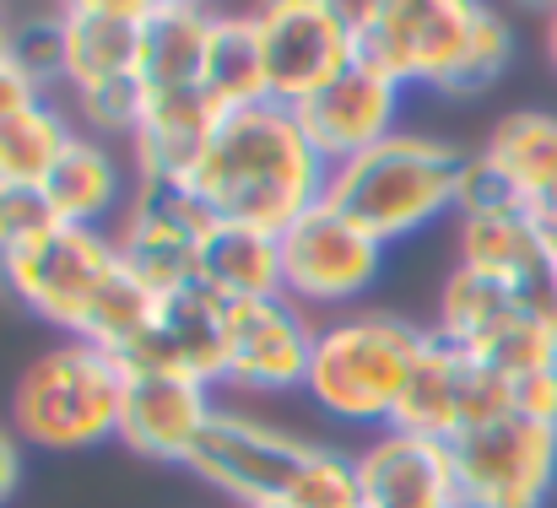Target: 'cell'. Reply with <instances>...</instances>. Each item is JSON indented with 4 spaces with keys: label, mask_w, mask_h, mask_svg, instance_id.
<instances>
[{
    "label": "cell",
    "mask_w": 557,
    "mask_h": 508,
    "mask_svg": "<svg viewBox=\"0 0 557 508\" xmlns=\"http://www.w3.org/2000/svg\"><path fill=\"white\" fill-rule=\"evenodd\" d=\"M185 189L206 206L211 222H238L282 238L298 216L325 206L331 163L309 147L287 103H255L222 114Z\"/></svg>",
    "instance_id": "6da1fadb"
},
{
    "label": "cell",
    "mask_w": 557,
    "mask_h": 508,
    "mask_svg": "<svg viewBox=\"0 0 557 508\" xmlns=\"http://www.w3.org/2000/svg\"><path fill=\"white\" fill-rule=\"evenodd\" d=\"M0 293L65 340L109 346L114 357L141 331L152 298L125 271L109 227H49L27 249L0 255Z\"/></svg>",
    "instance_id": "7a4b0ae2"
},
{
    "label": "cell",
    "mask_w": 557,
    "mask_h": 508,
    "mask_svg": "<svg viewBox=\"0 0 557 508\" xmlns=\"http://www.w3.org/2000/svg\"><path fill=\"white\" fill-rule=\"evenodd\" d=\"M433 331L411 325L395 309H352L336 320H320L314 362L304 395L342 428L384 433L400 411V395L422 362Z\"/></svg>",
    "instance_id": "3957f363"
},
{
    "label": "cell",
    "mask_w": 557,
    "mask_h": 508,
    "mask_svg": "<svg viewBox=\"0 0 557 508\" xmlns=\"http://www.w3.org/2000/svg\"><path fill=\"white\" fill-rule=\"evenodd\" d=\"M466 158L471 152L455 147V141H444V136L395 131L373 152L331 169V195L325 200L389 249V244L417 238L433 222L455 216V195H460Z\"/></svg>",
    "instance_id": "277c9868"
},
{
    "label": "cell",
    "mask_w": 557,
    "mask_h": 508,
    "mask_svg": "<svg viewBox=\"0 0 557 508\" xmlns=\"http://www.w3.org/2000/svg\"><path fill=\"white\" fill-rule=\"evenodd\" d=\"M131 368L92 340H54L11 384V433L44 455H87L120 433Z\"/></svg>",
    "instance_id": "5b68a950"
},
{
    "label": "cell",
    "mask_w": 557,
    "mask_h": 508,
    "mask_svg": "<svg viewBox=\"0 0 557 508\" xmlns=\"http://www.w3.org/2000/svg\"><path fill=\"white\" fill-rule=\"evenodd\" d=\"M320 455H325V438L293 433L249 406H222L189 460V476L222 493L233 508L298 504Z\"/></svg>",
    "instance_id": "8992f818"
},
{
    "label": "cell",
    "mask_w": 557,
    "mask_h": 508,
    "mask_svg": "<svg viewBox=\"0 0 557 508\" xmlns=\"http://www.w3.org/2000/svg\"><path fill=\"white\" fill-rule=\"evenodd\" d=\"M476 16H482L476 0H363L352 5L358 60L389 76L395 87L444 92L471 44Z\"/></svg>",
    "instance_id": "52a82bcc"
},
{
    "label": "cell",
    "mask_w": 557,
    "mask_h": 508,
    "mask_svg": "<svg viewBox=\"0 0 557 508\" xmlns=\"http://www.w3.org/2000/svg\"><path fill=\"white\" fill-rule=\"evenodd\" d=\"M384 255L373 233L325 200L282 233V298L309 314H352L379 287Z\"/></svg>",
    "instance_id": "ba28073f"
},
{
    "label": "cell",
    "mask_w": 557,
    "mask_h": 508,
    "mask_svg": "<svg viewBox=\"0 0 557 508\" xmlns=\"http://www.w3.org/2000/svg\"><path fill=\"white\" fill-rule=\"evenodd\" d=\"M460 508H547L557 493V433L498 417L449 438Z\"/></svg>",
    "instance_id": "9c48e42d"
},
{
    "label": "cell",
    "mask_w": 557,
    "mask_h": 508,
    "mask_svg": "<svg viewBox=\"0 0 557 508\" xmlns=\"http://www.w3.org/2000/svg\"><path fill=\"white\" fill-rule=\"evenodd\" d=\"M271 103L298 109L358 65V27L347 0H271L255 11Z\"/></svg>",
    "instance_id": "30bf717a"
},
{
    "label": "cell",
    "mask_w": 557,
    "mask_h": 508,
    "mask_svg": "<svg viewBox=\"0 0 557 508\" xmlns=\"http://www.w3.org/2000/svg\"><path fill=\"white\" fill-rule=\"evenodd\" d=\"M211 216L185 184H141L131 189V206L114 222V244L125 255V271L141 282L147 298H169L195 287V249L206 238Z\"/></svg>",
    "instance_id": "8fae6325"
},
{
    "label": "cell",
    "mask_w": 557,
    "mask_h": 508,
    "mask_svg": "<svg viewBox=\"0 0 557 508\" xmlns=\"http://www.w3.org/2000/svg\"><path fill=\"white\" fill-rule=\"evenodd\" d=\"M320 320L298 309L293 298H260V303H233L227 309V373L222 389L233 395H293L309 384Z\"/></svg>",
    "instance_id": "7c38bea8"
},
{
    "label": "cell",
    "mask_w": 557,
    "mask_h": 508,
    "mask_svg": "<svg viewBox=\"0 0 557 508\" xmlns=\"http://www.w3.org/2000/svg\"><path fill=\"white\" fill-rule=\"evenodd\" d=\"M498 417H509V379H498L493 368L471 362L466 351H455L449 340L433 336L389 428L411 433V438L449 444L466 428H482V422H498Z\"/></svg>",
    "instance_id": "4fadbf2b"
},
{
    "label": "cell",
    "mask_w": 557,
    "mask_h": 508,
    "mask_svg": "<svg viewBox=\"0 0 557 508\" xmlns=\"http://www.w3.org/2000/svg\"><path fill=\"white\" fill-rule=\"evenodd\" d=\"M120 362L131 373H169V379L222 389V373H227V303L211 298L200 282L185 287V293L152 298L141 331L120 351Z\"/></svg>",
    "instance_id": "5bb4252c"
},
{
    "label": "cell",
    "mask_w": 557,
    "mask_h": 508,
    "mask_svg": "<svg viewBox=\"0 0 557 508\" xmlns=\"http://www.w3.org/2000/svg\"><path fill=\"white\" fill-rule=\"evenodd\" d=\"M400 98H406V87H395L389 76H379L373 65L358 60L331 87H320L314 98H304L293 114H298L309 147L331 169H342V163L373 152L379 141H389L395 131H406L400 125Z\"/></svg>",
    "instance_id": "9a60e30c"
},
{
    "label": "cell",
    "mask_w": 557,
    "mask_h": 508,
    "mask_svg": "<svg viewBox=\"0 0 557 508\" xmlns=\"http://www.w3.org/2000/svg\"><path fill=\"white\" fill-rule=\"evenodd\" d=\"M216 411H222V400L211 384H189V379H169V373H131L114 438L152 466H185L189 471Z\"/></svg>",
    "instance_id": "2e32d148"
},
{
    "label": "cell",
    "mask_w": 557,
    "mask_h": 508,
    "mask_svg": "<svg viewBox=\"0 0 557 508\" xmlns=\"http://www.w3.org/2000/svg\"><path fill=\"white\" fill-rule=\"evenodd\" d=\"M152 0H71L60 5L65 27V87L60 103L92 87L141 82V33Z\"/></svg>",
    "instance_id": "e0dca14e"
},
{
    "label": "cell",
    "mask_w": 557,
    "mask_h": 508,
    "mask_svg": "<svg viewBox=\"0 0 557 508\" xmlns=\"http://www.w3.org/2000/svg\"><path fill=\"white\" fill-rule=\"evenodd\" d=\"M352 455H358V508H460L449 444L384 428Z\"/></svg>",
    "instance_id": "ac0fdd59"
},
{
    "label": "cell",
    "mask_w": 557,
    "mask_h": 508,
    "mask_svg": "<svg viewBox=\"0 0 557 508\" xmlns=\"http://www.w3.org/2000/svg\"><path fill=\"white\" fill-rule=\"evenodd\" d=\"M216 125H222V114L211 109V98L200 87L147 92L141 120H136V136L125 141L136 178L141 184H185Z\"/></svg>",
    "instance_id": "d6986e66"
},
{
    "label": "cell",
    "mask_w": 557,
    "mask_h": 508,
    "mask_svg": "<svg viewBox=\"0 0 557 508\" xmlns=\"http://www.w3.org/2000/svg\"><path fill=\"white\" fill-rule=\"evenodd\" d=\"M131 189H136L131 158H120L114 141H98L87 131L71 141L60 169L44 178V195L65 227H109L114 233L120 211L131 206Z\"/></svg>",
    "instance_id": "ffe728a7"
},
{
    "label": "cell",
    "mask_w": 557,
    "mask_h": 508,
    "mask_svg": "<svg viewBox=\"0 0 557 508\" xmlns=\"http://www.w3.org/2000/svg\"><path fill=\"white\" fill-rule=\"evenodd\" d=\"M195 282L227 309L282 298V238L238 222H211L195 249Z\"/></svg>",
    "instance_id": "44dd1931"
},
{
    "label": "cell",
    "mask_w": 557,
    "mask_h": 508,
    "mask_svg": "<svg viewBox=\"0 0 557 508\" xmlns=\"http://www.w3.org/2000/svg\"><path fill=\"white\" fill-rule=\"evenodd\" d=\"M216 11L195 0H152L147 33H141V82L147 92H180L200 87L206 49H211Z\"/></svg>",
    "instance_id": "7402d4cb"
},
{
    "label": "cell",
    "mask_w": 557,
    "mask_h": 508,
    "mask_svg": "<svg viewBox=\"0 0 557 508\" xmlns=\"http://www.w3.org/2000/svg\"><path fill=\"white\" fill-rule=\"evenodd\" d=\"M200 92L211 98L216 114H238V109L271 103L265 49H260V22H255V11H216L211 49H206V71H200Z\"/></svg>",
    "instance_id": "603a6c76"
},
{
    "label": "cell",
    "mask_w": 557,
    "mask_h": 508,
    "mask_svg": "<svg viewBox=\"0 0 557 508\" xmlns=\"http://www.w3.org/2000/svg\"><path fill=\"white\" fill-rule=\"evenodd\" d=\"M476 152L520 189L525 211H536L542 195L557 184V114H547V109H515V114H504L487 131V141Z\"/></svg>",
    "instance_id": "cb8c5ba5"
},
{
    "label": "cell",
    "mask_w": 557,
    "mask_h": 508,
    "mask_svg": "<svg viewBox=\"0 0 557 508\" xmlns=\"http://www.w3.org/2000/svg\"><path fill=\"white\" fill-rule=\"evenodd\" d=\"M520 314H531L504 282L471 271V265H455L438 287V320H433V336L449 340L455 351H476L498 336L504 325H515Z\"/></svg>",
    "instance_id": "d4e9b609"
},
{
    "label": "cell",
    "mask_w": 557,
    "mask_h": 508,
    "mask_svg": "<svg viewBox=\"0 0 557 508\" xmlns=\"http://www.w3.org/2000/svg\"><path fill=\"white\" fill-rule=\"evenodd\" d=\"M76 120L60 98H33L0 120V184H44L76 141Z\"/></svg>",
    "instance_id": "484cf974"
},
{
    "label": "cell",
    "mask_w": 557,
    "mask_h": 508,
    "mask_svg": "<svg viewBox=\"0 0 557 508\" xmlns=\"http://www.w3.org/2000/svg\"><path fill=\"white\" fill-rule=\"evenodd\" d=\"M509 65H515V27H509L504 11L482 5V16H476V27H471V44H466L455 76L444 82V98H476V92L498 87Z\"/></svg>",
    "instance_id": "4316f807"
},
{
    "label": "cell",
    "mask_w": 557,
    "mask_h": 508,
    "mask_svg": "<svg viewBox=\"0 0 557 508\" xmlns=\"http://www.w3.org/2000/svg\"><path fill=\"white\" fill-rule=\"evenodd\" d=\"M11 65L44 98H60V87H65V27H60V11H22L11 22Z\"/></svg>",
    "instance_id": "83f0119b"
},
{
    "label": "cell",
    "mask_w": 557,
    "mask_h": 508,
    "mask_svg": "<svg viewBox=\"0 0 557 508\" xmlns=\"http://www.w3.org/2000/svg\"><path fill=\"white\" fill-rule=\"evenodd\" d=\"M49 227H60V216H54L44 184H0V255L27 249Z\"/></svg>",
    "instance_id": "f1b7e54d"
},
{
    "label": "cell",
    "mask_w": 557,
    "mask_h": 508,
    "mask_svg": "<svg viewBox=\"0 0 557 508\" xmlns=\"http://www.w3.org/2000/svg\"><path fill=\"white\" fill-rule=\"evenodd\" d=\"M504 211H525L520 189L493 169L482 152L466 158V173H460V195H455V216L471 222V216H504Z\"/></svg>",
    "instance_id": "f546056e"
},
{
    "label": "cell",
    "mask_w": 557,
    "mask_h": 508,
    "mask_svg": "<svg viewBox=\"0 0 557 508\" xmlns=\"http://www.w3.org/2000/svg\"><path fill=\"white\" fill-rule=\"evenodd\" d=\"M509 417H525V422L557 433V368H536V373L509 379Z\"/></svg>",
    "instance_id": "4dcf8cb0"
},
{
    "label": "cell",
    "mask_w": 557,
    "mask_h": 508,
    "mask_svg": "<svg viewBox=\"0 0 557 508\" xmlns=\"http://www.w3.org/2000/svg\"><path fill=\"white\" fill-rule=\"evenodd\" d=\"M22 476H27V444L11 433V422H0V508L16 498Z\"/></svg>",
    "instance_id": "1f68e13d"
},
{
    "label": "cell",
    "mask_w": 557,
    "mask_h": 508,
    "mask_svg": "<svg viewBox=\"0 0 557 508\" xmlns=\"http://www.w3.org/2000/svg\"><path fill=\"white\" fill-rule=\"evenodd\" d=\"M33 98H44V92H38L16 65H0V120H11V114H16V109H27Z\"/></svg>",
    "instance_id": "d6a6232c"
},
{
    "label": "cell",
    "mask_w": 557,
    "mask_h": 508,
    "mask_svg": "<svg viewBox=\"0 0 557 508\" xmlns=\"http://www.w3.org/2000/svg\"><path fill=\"white\" fill-rule=\"evenodd\" d=\"M11 11H0V65H11Z\"/></svg>",
    "instance_id": "836d02e7"
},
{
    "label": "cell",
    "mask_w": 557,
    "mask_h": 508,
    "mask_svg": "<svg viewBox=\"0 0 557 508\" xmlns=\"http://www.w3.org/2000/svg\"><path fill=\"white\" fill-rule=\"evenodd\" d=\"M547 60H553V71H557V5L547 11Z\"/></svg>",
    "instance_id": "e575fe53"
},
{
    "label": "cell",
    "mask_w": 557,
    "mask_h": 508,
    "mask_svg": "<svg viewBox=\"0 0 557 508\" xmlns=\"http://www.w3.org/2000/svg\"><path fill=\"white\" fill-rule=\"evenodd\" d=\"M265 508H293V504H265Z\"/></svg>",
    "instance_id": "d590c367"
}]
</instances>
